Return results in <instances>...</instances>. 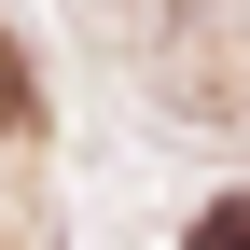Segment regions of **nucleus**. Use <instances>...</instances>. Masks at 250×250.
<instances>
[{
  "label": "nucleus",
  "mask_w": 250,
  "mask_h": 250,
  "mask_svg": "<svg viewBox=\"0 0 250 250\" xmlns=\"http://www.w3.org/2000/svg\"><path fill=\"white\" fill-rule=\"evenodd\" d=\"M181 250H250V195H223V208H208V223L181 236Z\"/></svg>",
  "instance_id": "1"
},
{
  "label": "nucleus",
  "mask_w": 250,
  "mask_h": 250,
  "mask_svg": "<svg viewBox=\"0 0 250 250\" xmlns=\"http://www.w3.org/2000/svg\"><path fill=\"white\" fill-rule=\"evenodd\" d=\"M14 125H28V56L0 42V139H14Z\"/></svg>",
  "instance_id": "2"
}]
</instances>
